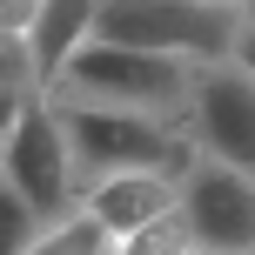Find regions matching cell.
Masks as SVG:
<instances>
[{
    "mask_svg": "<svg viewBox=\"0 0 255 255\" xmlns=\"http://www.w3.org/2000/svg\"><path fill=\"white\" fill-rule=\"evenodd\" d=\"M235 67L255 81V7H242V40H235Z\"/></svg>",
    "mask_w": 255,
    "mask_h": 255,
    "instance_id": "12",
    "label": "cell"
},
{
    "mask_svg": "<svg viewBox=\"0 0 255 255\" xmlns=\"http://www.w3.org/2000/svg\"><path fill=\"white\" fill-rule=\"evenodd\" d=\"M181 208V181L175 175H121V181H101V188L81 202V215L101 222L115 242H128V235L154 229L161 215H175Z\"/></svg>",
    "mask_w": 255,
    "mask_h": 255,
    "instance_id": "7",
    "label": "cell"
},
{
    "mask_svg": "<svg viewBox=\"0 0 255 255\" xmlns=\"http://www.w3.org/2000/svg\"><path fill=\"white\" fill-rule=\"evenodd\" d=\"M0 188L27 195L54 229L81 215L88 195H81V168H74V148H67V128H61L54 94H47V101H34L7 134H0Z\"/></svg>",
    "mask_w": 255,
    "mask_h": 255,
    "instance_id": "4",
    "label": "cell"
},
{
    "mask_svg": "<svg viewBox=\"0 0 255 255\" xmlns=\"http://www.w3.org/2000/svg\"><path fill=\"white\" fill-rule=\"evenodd\" d=\"M61 128H67V148H74V168H81V195H94L101 181H121V175H175L181 181L195 161H202L195 141H188V128L148 121V115L61 108Z\"/></svg>",
    "mask_w": 255,
    "mask_h": 255,
    "instance_id": "2",
    "label": "cell"
},
{
    "mask_svg": "<svg viewBox=\"0 0 255 255\" xmlns=\"http://www.w3.org/2000/svg\"><path fill=\"white\" fill-rule=\"evenodd\" d=\"M121 255H202V242H195V229H188V215H161L154 229H141V235H128Z\"/></svg>",
    "mask_w": 255,
    "mask_h": 255,
    "instance_id": "10",
    "label": "cell"
},
{
    "mask_svg": "<svg viewBox=\"0 0 255 255\" xmlns=\"http://www.w3.org/2000/svg\"><path fill=\"white\" fill-rule=\"evenodd\" d=\"M47 229H54V222L40 215L27 195L0 188V255H34L40 242H47Z\"/></svg>",
    "mask_w": 255,
    "mask_h": 255,
    "instance_id": "9",
    "label": "cell"
},
{
    "mask_svg": "<svg viewBox=\"0 0 255 255\" xmlns=\"http://www.w3.org/2000/svg\"><path fill=\"white\" fill-rule=\"evenodd\" d=\"M94 13H101V7H81V0L40 7L34 34H27V47H34V67H40V81H47V94L61 88V74L81 61V47L94 40Z\"/></svg>",
    "mask_w": 255,
    "mask_h": 255,
    "instance_id": "8",
    "label": "cell"
},
{
    "mask_svg": "<svg viewBox=\"0 0 255 255\" xmlns=\"http://www.w3.org/2000/svg\"><path fill=\"white\" fill-rule=\"evenodd\" d=\"M195 81H202V67H188V61L141 54V47H115V40H88L81 61L61 74L54 101H61V108H108V115H148V121L188 128Z\"/></svg>",
    "mask_w": 255,
    "mask_h": 255,
    "instance_id": "1",
    "label": "cell"
},
{
    "mask_svg": "<svg viewBox=\"0 0 255 255\" xmlns=\"http://www.w3.org/2000/svg\"><path fill=\"white\" fill-rule=\"evenodd\" d=\"M94 40L115 47H141V54H168L188 67H222L235 61L242 40V7H202V0H115L94 13Z\"/></svg>",
    "mask_w": 255,
    "mask_h": 255,
    "instance_id": "3",
    "label": "cell"
},
{
    "mask_svg": "<svg viewBox=\"0 0 255 255\" xmlns=\"http://www.w3.org/2000/svg\"><path fill=\"white\" fill-rule=\"evenodd\" d=\"M34 255H121V242L101 229V222L74 215V222H61V229H47V242H40Z\"/></svg>",
    "mask_w": 255,
    "mask_h": 255,
    "instance_id": "11",
    "label": "cell"
},
{
    "mask_svg": "<svg viewBox=\"0 0 255 255\" xmlns=\"http://www.w3.org/2000/svg\"><path fill=\"white\" fill-rule=\"evenodd\" d=\"M181 215L202 255H255V181L222 161H195L181 175Z\"/></svg>",
    "mask_w": 255,
    "mask_h": 255,
    "instance_id": "6",
    "label": "cell"
},
{
    "mask_svg": "<svg viewBox=\"0 0 255 255\" xmlns=\"http://www.w3.org/2000/svg\"><path fill=\"white\" fill-rule=\"evenodd\" d=\"M188 141L202 161H222V168L255 181V81L235 61L202 67L195 108H188Z\"/></svg>",
    "mask_w": 255,
    "mask_h": 255,
    "instance_id": "5",
    "label": "cell"
}]
</instances>
